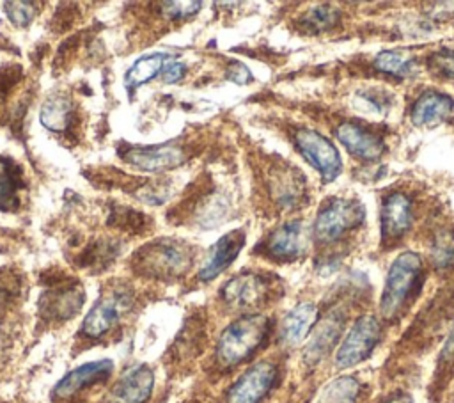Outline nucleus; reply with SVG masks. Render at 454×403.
<instances>
[{
	"label": "nucleus",
	"instance_id": "7c9ffc66",
	"mask_svg": "<svg viewBox=\"0 0 454 403\" xmlns=\"http://www.w3.org/2000/svg\"><path fill=\"white\" fill-rule=\"evenodd\" d=\"M429 69L442 78H454V50H438L427 59Z\"/></svg>",
	"mask_w": 454,
	"mask_h": 403
},
{
	"label": "nucleus",
	"instance_id": "423d86ee",
	"mask_svg": "<svg viewBox=\"0 0 454 403\" xmlns=\"http://www.w3.org/2000/svg\"><path fill=\"white\" fill-rule=\"evenodd\" d=\"M294 142L301 156L321 174L325 181H333L340 169H342V160L337 151V147L321 133L301 128L294 135Z\"/></svg>",
	"mask_w": 454,
	"mask_h": 403
},
{
	"label": "nucleus",
	"instance_id": "0eeeda50",
	"mask_svg": "<svg viewBox=\"0 0 454 403\" xmlns=\"http://www.w3.org/2000/svg\"><path fill=\"white\" fill-rule=\"evenodd\" d=\"M129 305L131 296L126 289H112L105 293L87 312L82 323V334L92 339L101 337L121 320Z\"/></svg>",
	"mask_w": 454,
	"mask_h": 403
},
{
	"label": "nucleus",
	"instance_id": "c756f323",
	"mask_svg": "<svg viewBox=\"0 0 454 403\" xmlns=\"http://www.w3.org/2000/svg\"><path fill=\"white\" fill-rule=\"evenodd\" d=\"M5 14L12 25L25 27L35 18L37 4H34V2H7Z\"/></svg>",
	"mask_w": 454,
	"mask_h": 403
},
{
	"label": "nucleus",
	"instance_id": "6ab92c4d",
	"mask_svg": "<svg viewBox=\"0 0 454 403\" xmlns=\"http://www.w3.org/2000/svg\"><path fill=\"white\" fill-rule=\"evenodd\" d=\"M270 192L282 209H293L303 197V178L291 167L273 169L270 174Z\"/></svg>",
	"mask_w": 454,
	"mask_h": 403
},
{
	"label": "nucleus",
	"instance_id": "dca6fc26",
	"mask_svg": "<svg viewBox=\"0 0 454 403\" xmlns=\"http://www.w3.org/2000/svg\"><path fill=\"white\" fill-rule=\"evenodd\" d=\"M245 245V233L241 229L231 231L223 234L207 254L206 263L202 265L199 272L200 281H213L216 275H220L223 270L231 266V263L238 257L239 250Z\"/></svg>",
	"mask_w": 454,
	"mask_h": 403
},
{
	"label": "nucleus",
	"instance_id": "39448f33",
	"mask_svg": "<svg viewBox=\"0 0 454 403\" xmlns=\"http://www.w3.org/2000/svg\"><path fill=\"white\" fill-rule=\"evenodd\" d=\"M380 337H381L380 321L371 314L360 316L346 334L340 346L337 348V353H335L337 367L346 369L364 362L380 343Z\"/></svg>",
	"mask_w": 454,
	"mask_h": 403
},
{
	"label": "nucleus",
	"instance_id": "6e6552de",
	"mask_svg": "<svg viewBox=\"0 0 454 403\" xmlns=\"http://www.w3.org/2000/svg\"><path fill=\"white\" fill-rule=\"evenodd\" d=\"M277 375L275 362H255L234 382L227 394V403H261L275 385Z\"/></svg>",
	"mask_w": 454,
	"mask_h": 403
},
{
	"label": "nucleus",
	"instance_id": "ddd939ff",
	"mask_svg": "<svg viewBox=\"0 0 454 403\" xmlns=\"http://www.w3.org/2000/svg\"><path fill=\"white\" fill-rule=\"evenodd\" d=\"M305 243L307 241L301 222L293 220L273 229L270 236L264 240L262 250L273 261L289 263L298 259L305 252Z\"/></svg>",
	"mask_w": 454,
	"mask_h": 403
},
{
	"label": "nucleus",
	"instance_id": "9b49d317",
	"mask_svg": "<svg viewBox=\"0 0 454 403\" xmlns=\"http://www.w3.org/2000/svg\"><path fill=\"white\" fill-rule=\"evenodd\" d=\"M122 160L140 170L161 172L181 165L186 158V153L176 142L156 144V146H135L122 151Z\"/></svg>",
	"mask_w": 454,
	"mask_h": 403
},
{
	"label": "nucleus",
	"instance_id": "393cba45",
	"mask_svg": "<svg viewBox=\"0 0 454 403\" xmlns=\"http://www.w3.org/2000/svg\"><path fill=\"white\" fill-rule=\"evenodd\" d=\"M360 385L353 376H342L325 387L317 403H355Z\"/></svg>",
	"mask_w": 454,
	"mask_h": 403
},
{
	"label": "nucleus",
	"instance_id": "a878e982",
	"mask_svg": "<svg viewBox=\"0 0 454 403\" xmlns=\"http://www.w3.org/2000/svg\"><path fill=\"white\" fill-rule=\"evenodd\" d=\"M374 67L388 76L394 78H403L406 76L411 67H413V60L411 57H408L404 51H397V50H387V51H380L374 59Z\"/></svg>",
	"mask_w": 454,
	"mask_h": 403
},
{
	"label": "nucleus",
	"instance_id": "f03ea898",
	"mask_svg": "<svg viewBox=\"0 0 454 403\" xmlns=\"http://www.w3.org/2000/svg\"><path fill=\"white\" fill-rule=\"evenodd\" d=\"M270 334V320L262 314H245L229 323L218 337L216 359L222 366H238L254 355Z\"/></svg>",
	"mask_w": 454,
	"mask_h": 403
},
{
	"label": "nucleus",
	"instance_id": "412c9836",
	"mask_svg": "<svg viewBox=\"0 0 454 403\" xmlns=\"http://www.w3.org/2000/svg\"><path fill=\"white\" fill-rule=\"evenodd\" d=\"M344 327V318L339 312H332L328 314L312 332V339L305 350V357L310 362L319 360L325 353H328L333 344L337 343L340 332Z\"/></svg>",
	"mask_w": 454,
	"mask_h": 403
},
{
	"label": "nucleus",
	"instance_id": "1a4fd4ad",
	"mask_svg": "<svg viewBox=\"0 0 454 403\" xmlns=\"http://www.w3.org/2000/svg\"><path fill=\"white\" fill-rule=\"evenodd\" d=\"M271 282L259 273H239L222 288V300L234 309L261 307L271 295Z\"/></svg>",
	"mask_w": 454,
	"mask_h": 403
},
{
	"label": "nucleus",
	"instance_id": "a211bd4d",
	"mask_svg": "<svg viewBox=\"0 0 454 403\" xmlns=\"http://www.w3.org/2000/svg\"><path fill=\"white\" fill-rule=\"evenodd\" d=\"M454 110V99L440 91H424L411 105L410 117L415 126L436 124Z\"/></svg>",
	"mask_w": 454,
	"mask_h": 403
},
{
	"label": "nucleus",
	"instance_id": "f3484780",
	"mask_svg": "<svg viewBox=\"0 0 454 403\" xmlns=\"http://www.w3.org/2000/svg\"><path fill=\"white\" fill-rule=\"evenodd\" d=\"M83 304V291L78 284H60L41 296V312L51 320L73 318Z\"/></svg>",
	"mask_w": 454,
	"mask_h": 403
},
{
	"label": "nucleus",
	"instance_id": "cd10ccee",
	"mask_svg": "<svg viewBox=\"0 0 454 403\" xmlns=\"http://www.w3.org/2000/svg\"><path fill=\"white\" fill-rule=\"evenodd\" d=\"M431 256L436 268H450L454 266V227H443L436 233Z\"/></svg>",
	"mask_w": 454,
	"mask_h": 403
},
{
	"label": "nucleus",
	"instance_id": "b1692460",
	"mask_svg": "<svg viewBox=\"0 0 454 403\" xmlns=\"http://www.w3.org/2000/svg\"><path fill=\"white\" fill-rule=\"evenodd\" d=\"M170 60L168 53H149V55H142L140 59H137L131 67L126 71L124 75V83L128 89H137L140 85H144L145 82L153 80L158 73H161L163 66Z\"/></svg>",
	"mask_w": 454,
	"mask_h": 403
},
{
	"label": "nucleus",
	"instance_id": "f257e3e1",
	"mask_svg": "<svg viewBox=\"0 0 454 403\" xmlns=\"http://www.w3.org/2000/svg\"><path fill=\"white\" fill-rule=\"evenodd\" d=\"M426 270L417 252H401L388 268L383 293L380 298V314L385 321L401 318L422 291Z\"/></svg>",
	"mask_w": 454,
	"mask_h": 403
},
{
	"label": "nucleus",
	"instance_id": "4468645a",
	"mask_svg": "<svg viewBox=\"0 0 454 403\" xmlns=\"http://www.w3.org/2000/svg\"><path fill=\"white\" fill-rule=\"evenodd\" d=\"M335 135L340 140V144L360 160H378L385 151L383 137L374 130H369L362 122L346 121L337 126Z\"/></svg>",
	"mask_w": 454,
	"mask_h": 403
},
{
	"label": "nucleus",
	"instance_id": "473e14b6",
	"mask_svg": "<svg viewBox=\"0 0 454 403\" xmlns=\"http://www.w3.org/2000/svg\"><path fill=\"white\" fill-rule=\"evenodd\" d=\"M184 75H186V66H184L183 62H177V60H168V62L163 66L161 73H160L161 80L167 82V83L179 82Z\"/></svg>",
	"mask_w": 454,
	"mask_h": 403
},
{
	"label": "nucleus",
	"instance_id": "20e7f679",
	"mask_svg": "<svg viewBox=\"0 0 454 403\" xmlns=\"http://www.w3.org/2000/svg\"><path fill=\"white\" fill-rule=\"evenodd\" d=\"M364 206L355 199L333 197L317 211L314 220V238L323 245L337 243L364 222Z\"/></svg>",
	"mask_w": 454,
	"mask_h": 403
},
{
	"label": "nucleus",
	"instance_id": "2f4dec72",
	"mask_svg": "<svg viewBox=\"0 0 454 403\" xmlns=\"http://www.w3.org/2000/svg\"><path fill=\"white\" fill-rule=\"evenodd\" d=\"M160 7H161V14H165L168 20L179 21L199 12L202 4L200 2H163Z\"/></svg>",
	"mask_w": 454,
	"mask_h": 403
},
{
	"label": "nucleus",
	"instance_id": "aec40b11",
	"mask_svg": "<svg viewBox=\"0 0 454 403\" xmlns=\"http://www.w3.org/2000/svg\"><path fill=\"white\" fill-rule=\"evenodd\" d=\"M317 318V307L310 302L294 305L282 320L280 325V341L287 346H296L310 332Z\"/></svg>",
	"mask_w": 454,
	"mask_h": 403
},
{
	"label": "nucleus",
	"instance_id": "5701e85b",
	"mask_svg": "<svg viewBox=\"0 0 454 403\" xmlns=\"http://www.w3.org/2000/svg\"><path fill=\"white\" fill-rule=\"evenodd\" d=\"M39 119L43 126L51 131H57V133L67 131L73 126V119H74V108L71 99L66 96L48 98L41 107Z\"/></svg>",
	"mask_w": 454,
	"mask_h": 403
},
{
	"label": "nucleus",
	"instance_id": "bb28decb",
	"mask_svg": "<svg viewBox=\"0 0 454 403\" xmlns=\"http://www.w3.org/2000/svg\"><path fill=\"white\" fill-rule=\"evenodd\" d=\"M339 20V11L332 5H317V7H312L309 9L301 20H300V25L303 27L305 32L309 34H317V32H323L330 27H333Z\"/></svg>",
	"mask_w": 454,
	"mask_h": 403
},
{
	"label": "nucleus",
	"instance_id": "4be33fe9",
	"mask_svg": "<svg viewBox=\"0 0 454 403\" xmlns=\"http://www.w3.org/2000/svg\"><path fill=\"white\" fill-rule=\"evenodd\" d=\"M23 186L21 167L11 158L0 156V209H14L20 206V194Z\"/></svg>",
	"mask_w": 454,
	"mask_h": 403
},
{
	"label": "nucleus",
	"instance_id": "f8f14e48",
	"mask_svg": "<svg viewBox=\"0 0 454 403\" xmlns=\"http://www.w3.org/2000/svg\"><path fill=\"white\" fill-rule=\"evenodd\" d=\"M154 385L153 369L137 364L126 369L106 396V403H145Z\"/></svg>",
	"mask_w": 454,
	"mask_h": 403
},
{
	"label": "nucleus",
	"instance_id": "72a5a7b5",
	"mask_svg": "<svg viewBox=\"0 0 454 403\" xmlns=\"http://www.w3.org/2000/svg\"><path fill=\"white\" fill-rule=\"evenodd\" d=\"M225 76H227V80L236 82V83H247V82L252 80V75H250V71L247 69V66H243V64H239V62L231 64V66L227 67Z\"/></svg>",
	"mask_w": 454,
	"mask_h": 403
},
{
	"label": "nucleus",
	"instance_id": "c85d7f7f",
	"mask_svg": "<svg viewBox=\"0 0 454 403\" xmlns=\"http://www.w3.org/2000/svg\"><path fill=\"white\" fill-rule=\"evenodd\" d=\"M454 375V330L450 332L449 339L445 341L440 357H438V369L434 375V380L440 383H445Z\"/></svg>",
	"mask_w": 454,
	"mask_h": 403
},
{
	"label": "nucleus",
	"instance_id": "2eb2a0df",
	"mask_svg": "<svg viewBox=\"0 0 454 403\" xmlns=\"http://www.w3.org/2000/svg\"><path fill=\"white\" fill-rule=\"evenodd\" d=\"M112 369H114V364L108 359L85 362L59 380V383L53 389V396L59 399H67V398L78 394L80 391L108 378Z\"/></svg>",
	"mask_w": 454,
	"mask_h": 403
},
{
	"label": "nucleus",
	"instance_id": "7ed1b4c3",
	"mask_svg": "<svg viewBox=\"0 0 454 403\" xmlns=\"http://www.w3.org/2000/svg\"><path fill=\"white\" fill-rule=\"evenodd\" d=\"M133 263L140 273L149 277H179L192 266L193 249L184 240L160 238L144 245L133 256Z\"/></svg>",
	"mask_w": 454,
	"mask_h": 403
},
{
	"label": "nucleus",
	"instance_id": "f704fd0d",
	"mask_svg": "<svg viewBox=\"0 0 454 403\" xmlns=\"http://www.w3.org/2000/svg\"><path fill=\"white\" fill-rule=\"evenodd\" d=\"M383 403H413V401L410 399V396H406V394L399 392V394H394V396L387 398Z\"/></svg>",
	"mask_w": 454,
	"mask_h": 403
},
{
	"label": "nucleus",
	"instance_id": "9d476101",
	"mask_svg": "<svg viewBox=\"0 0 454 403\" xmlns=\"http://www.w3.org/2000/svg\"><path fill=\"white\" fill-rule=\"evenodd\" d=\"M413 202L404 192L387 194L381 204V243L388 249L399 243L411 229Z\"/></svg>",
	"mask_w": 454,
	"mask_h": 403
}]
</instances>
